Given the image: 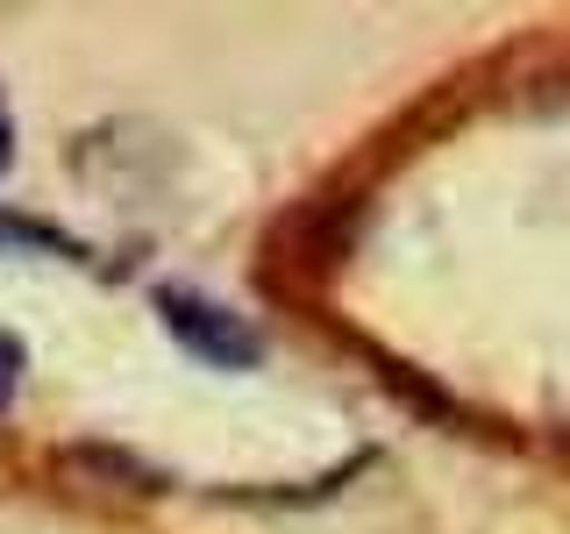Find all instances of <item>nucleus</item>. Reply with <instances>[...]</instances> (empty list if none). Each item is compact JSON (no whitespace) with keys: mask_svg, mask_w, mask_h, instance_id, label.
<instances>
[{"mask_svg":"<svg viewBox=\"0 0 570 534\" xmlns=\"http://www.w3.org/2000/svg\"><path fill=\"white\" fill-rule=\"evenodd\" d=\"M0 249H43V257H65V236L58 228H36V221H14V214H0Z\"/></svg>","mask_w":570,"mask_h":534,"instance_id":"obj_2","label":"nucleus"},{"mask_svg":"<svg viewBox=\"0 0 570 534\" xmlns=\"http://www.w3.org/2000/svg\"><path fill=\"white\" fill-rule=\"evenodd\" d=\"M22 364H29V356H22V343H14V335L0 328V406L14 399V385H22Z\"/></svg>","mask_w":570,"mask_h":534,"instance_id":"obj_3","label":"nucleus"},{"mask_svg":"<svg viewBox=\"0 0 570 534\" xmlns=\"http://www.w3.org/2000/svg\"><path fill=\"white\" fill-rule=\"evenodd\" d=\"M8 157H14V121H8V107H0V171H8Z\"/></svg>","mask_w":570,"mask_h":534,"instance_id":"obj_4","label":"nucleus"},{"mask_svg":"<svg viewBox=\"0 0 570 534\" xmlns=\"http://www.w3.org/2000/svg\"><path fill=\"white\" fill-rule=\"evenodd\" d=\"M157 314H165L171 343H186V349L200 356V364H214V370H249V364L264 356V335L249 328L236 307H222V299H207V293L165 285V293H157Z\"/></svg>","mask_w":570,"mask_h":534,"instance_id":"obj_1","label":"nucleus"}]
</instances>
